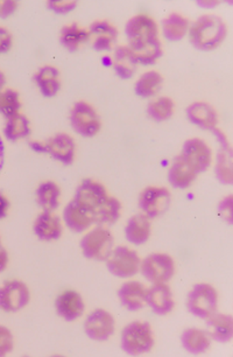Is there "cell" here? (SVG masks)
I'll use <instances>...</instances> for the list:
<instances>
[{"label": "cell", "mask_w": 233, "mask_h": 357, "mask_svg": "<svg viewBox=\"0 0 233 357\" xmlns=\"http://www.w3.org/2000/svg\"><path fill=\"white\" fill-rule=\"evenodd\" d=\"M129 38V50L136 60L144 65L158 61L162 54V45L159 38L158 24L148 15H138L129 19L126 25Z\"/></svg>", "instance_id": "1"}, {"label": "cell", "mask_w": 233, "mask_h": 357, "mask_svg": "<svg viewBox=\"0 0 233 357\" xmlns=\"http://www.w3.org/2000/svg\"><path fill=\"white\" fill-rule=\"evenodd\" d=\"M227 27L215 15H202L191 27V40L198 50H215L225 39Z\"/></svg>", "instance_id": "2"}, {"label": "cell", "mask_w": 233, "mask_h": 357, "mask_svg": "<svg viewBox=\"0 0 233 357\" xmlns=\"http://www.w3.org/2000/svg\"><path fill=\"white\" fill-rule=\"evenodd\" d=\"M154 343V333L147 322H131L122 329L120 346L131 356L150 353Z\"/></svg>", "instance_id": "3"}, {"label": "cell", "mask_w": 233, "mask_h": 357, "mask_svg": "<svg viewBox=\"0 0 233 357\" xmlns=\"http://www.w3.org/2000/svg\"><path fill=\"white\" fill-rule=\"evenodd\" d=\"M219 296L217 289L207 282H200L191 289L186 298V308L191 314L207 319L217 312Z\"/></svg>", "instance_id": "4"}, {"label": "cell", "mask_w": 233, "mask_h": 357, "mask_svg": "<svg viewBox=\"0 0 233 357\" xmlns=\"http://www.w3.org/2000/svg\"><path fill=\"white\" fill-rule=\"evenodd\" d=\"M31 301V291L25 282L10 279L0 285V311L17 313L27 307Z\"/></svg>", "instance_id": "5"}, {"label": "cell", "mask_w": 233, "mask_h": 357, "mask_svg": "<svg viewBox=\"0 0 233 357\" xmlns=\"http://www.w3.org/2000/svg\"><path fill=\"white\" fill-rule=\"evenodd\" d=\"M113 236L104 227H97L82 238L81 248L86 257L96 261H106L113 250Z\"/></svg>", "instance_id": "6"}, {"label": "cell", "mask_w": 233, "mask_h": 357, "mask_svg": "<svg viewBox=\"0 0 233 357\" xmlns=\"http://www.w3.org/2000/svg\"><path fill=\"white\" fill-rule=\"evenodd\" d=\"M72 129L79 136H96L101 130V118L96 109L86 102H77L70 111Z\"/></svg>", "instance_id": "7"}, {"label": "cell", "mask_w": 233, "mask_h": 357, "mask_svg": "<svg viewBox=\"0 0 233 357\" xmlns=\"http://www.w3.org/2000/svg\"><path fill=\"white\" fill-rule=\"evenodd\" d=\"M140 271L152 284L167 282L175 273V261L167 254H152L141 261Z\"/></svg>", "instance_id": "8"}, {"label": "cell", "mask_w": 233, "mask_h": 357, "mask_svg": "<svg viewBox=\"0 0 233 357\" xmlns=\"http://www.w3.org/2000/svg\"><path fill=\"white\" fill-rule=\"evenodd\" d=\"M108 268L119 278H131L140 271L141 259L136 251L127 247L115 248L109 256Z\"/></svg>", "instance_id": "9"}, {"label": "cell", "mask_w": 233, "mask_h": 357, "mask_svg": "<svg viewBox=\"0 0 233 357\" xmlns=\"http://www.w3.org/2000/svg\"><path fill=\"white\" fill-rule=\"evenodd\" d=\"M108 199V190L102 183L86 178L76 190L74 201L93 216Z\"/></svg>", "instance_id": "10"}, {"label": "cell", "mask_w": 233, "mask_h": 357, "mask_svg": "<svg viewBox=\"0 0 233 357\" xmlns=\"http://www.w3.org/2000/svg\"><path fill=\"white\" fill-rule=\"evenodd\" d=\"M115 331V317L103 308H97L86 317L84 332L90 339L103 342L110 339Z\"/></svg>", "instance_id": "11"}, {"label": "cell", "mask_w": 233, "mask_h": 357, "mask_svg": "<svg viewBox=\"0 0 233 357\" xmlns=\"http://www.w3.org/2000/svg\"><path fill=\"white\" fill-rule=\"evenodd\" d=\"M170 197V192L165 187H147L140 194V209L147 218H158L168 209Z\"/></svg>", "instance_id": "12"}, {"label": "cell", "mask_w": 233, "mask_h": 357, "mask_svg": "<svg viewBox=\"0 0 233 357\" xmlns=\"http://www.w3.org/2000/svg\"><path fill=\"white\" fill-rule=\"evenodd\" d=\"M147 291L143 282L129 280L119 287V301L129 311H141L147 306Z\"/></svg>", "instance_id": "13"}, {"label": "cell", "mask_w": 233, "mask_h": 357, "mask_svg": "<svg viewBox=\"0 0 233 357\" xmlns=\"http://www.w3.org/2000/svg\"><path fill=\"white\" fill-rule=\"evenodd\" d=\"M181 154L191 162V166L198 171V173L207 171L211 165V149L204 140L200 138L186 140Z\"/></svg>", "instance_id": "14"}, {"label": "cell", "mask_w": 233, "mask_h": 357, "mask_svg": "<svg viewBox=\"0 0 233 357\" xmlns=\"http://www.w3.org/2000/svg\"><path fill=\"white\" fill-rule=\"evenodd\" d=\"M56 312L65 321H75L82 317L86 304L79 293L74 289H67L58 296L55 301Z\"/></svg>", "instance_id": "15"}, {"label": "cell", "mask_w": 233, "mask_h": 357, "mask_svg": "<svg viewBox=\"0 0 233 357\" xmlns=\"http://www.w3.org/2000/svg\"><path fill=\"white\" fill-rule=\"evenodd\" d=\"M46 152L62 164H72L76 155L75 140L67 133H58L45 142Z\"/></svg>", "instance_id": "16"}, {"label": "cell", "mask_w": 233, "mask_h": 357, "mask_svg": "<svg viewBox=\"0 0 233 357\" xmlns=\"http://www.w3.org/2000/svg\"><path fill=\"white\" fill-rule=\"evenodd\" d=\"M147 305L158 315L172 313L175 307V301L172 289L167 285V282L153 284L151 289H148Z\"/></svg>", "instance_id": "17"}, {"label": "cell", "mask_w": 233, "mask_h": 357, "mask_svg": "<svg viewBox=\"0 0 233 357\" xmlns=\"http://www.w3.org/2000/svg\"><path fill=\"white\" fill-rule=\"evenodd\" d=\"M33 229L35 235L42 241L58 240L63 231L61 220L53 211H43L41 214L38 215Z\"/></svg>", "instance_id": "18"}, {"label": "cell", "mask_w": 233, "mask_h": 357, "mask_svg": "<svg viewBox=\"0 0 233 357\" xmlns=\"http://www.w3.org/2000/svg\"><path fill=\"white\" fill-rule=\"evenodd\" d=\"M90 39L95 48L101 52L111 50L118 36V31L108 20H97L90 26Z\"/></svg>", "instance_id": "19"}, {"label": "cell", "mask_w": 233, "mask_h": 357, "mask_svg": "<svg viewBox=\"0 0 233 357\" xmlns=\"http://www.w3.org/2000/svg\"><path fill=\"white\" fill-rule=\"evenodd\" d=\"M198 174V171L191 166V162L182 154H179L169 168L168 178L172 186L184 190L194 183Z\"/></svg>", "instance_id": "20"}, {"label": "cell", "mask_w": 233, "mask_h": 357, "mask_svg": "<svg viewBox=\"0 0 233 357\" xmlns=\"http://www.w3.org/2000/svg\"><path fill=\"white\" fill-rule=\"evenodd\" d=\"M212 131L220 144V151H219L217 165H216V174L223 183H231L233 180L232 152H231L229 140L222 131L217 129H214Z\"/></svg>", "instance_id": "21"}, {"label": "cell", "mask_w": 233, "mask_h": 357, "mask_svg": "<svg viewBox=\"0 0 233 357\" xmlns=\"http://www.w3.org/2000/svg\"><path fill=\"white\" fill-rule=\"evenodd\" d=\"M207 332L217 342H230L233 337V319L230 314L214 313L207 318Z\"/></svg>", "instance_id": "22"}, {"label": "cell", "mask_w": 233, "mask_h": 357, "mask_svg": "<svg viewBox=\"0 0 233 357\" xmlns=\"http://www.w3.org/2000/svg\"><path fill=\"white\" fill-rule=\"evenodd\" d=\"M151 218L144 214H136L129 218L126 225V238L129 243L143 245L151 237Z\"/></svg>", "instance_id": "23"}, {"label": "cell", "mask_w": 233, "mask_h": 357, "mask_svg": "<svg viewBox=\"0 0 233 357\" xmlns=\"http://www.w3.org/2000/svg\"><path fill=\"white\" fill-rule=\"evenodd\" d=\"M186 116L193 124L202 129L214 130L218 123V114L210 104L198 102L191 104L186 110Z\"/></svg>", "instance_id": "24"}, {"label": "cell", "mask_w": 233, "mask_h": 357, "mask_svg": "<svg viewBox=\"0 0 233 357\" xmlns=\"http://www.w3.org/2000/svg\"><path fill=\"white\" fill-rule=\"evenodd\" d=\"M182 346L188 353L194 354V355H201L208 351L211 346V337L209 335L207 331L203 329L188 328L182 333L181 336Z\"/></svg>", "instance_id": "25"}, {"label": "cell", "mask_w": 233, "mask_h": 357, "mask_svg": "<svg viewBox=\"0 0 233 357\" xmlns=\"http://www.w3.org/2000/svg\"><path fill=\"white\" fill-rule=\"evenodd\" d=\"M63 220L67 227L76 232L84 231L95 223L93 215L88 213L86 209H83L74 200L69 202L65 208Z\"/></svg>", "instance_id": "26"}, {"label": "cell", "mask_w": 233, "mask_h": 357, "mask_svg": "<svg viewBox=\"0 0 233 357\" xmlns=\"http://www.w3.org/2000/svg\"><path fill=\"white\" fill-rule=\"evenodd\" d=\"M36 86L43 96L53 97L61 89L60 72L53 66H45L34 76Z\"/></svg>", "instance_id": "27"}, {"label": "cell", "mask_w": 233, "mask_h": 357, "mask_svg": "<svg viewBox=\"0 0 233 357\" xmlns=\"http://www.w3.org/2000/svg\"><path fill=\"white\" fill-rule=\"evenodd\" d=\"M36 201L45 211H54L60 206L61 190L54 181H43L36 190Z\"/></svg>", "instance_id": "28"}, {"label": "cell", "mask_w": 233, "mask_h": 357, "mask_svg": "<svg viewBox=\"0 0 233 357\" xmlns=\"http://www.w3.org/2000/svg\"><path fill=\"white\" fill-rule=\"evenodd\" d=\"M112 63L115 67V72L122 79H129L136 73L138 61L133 55L132 52L127 46L117 47L113 54Z\"/></svg>", "instance_id": "29"}, {"label": "cell", "mask_w": 233, "mask_h": 357, "mask_svg": "<svg viewBox=\"0 0 233 357\" xmlns=\"http://www.w3.org/2000/svg\"><path fill=\"white\" fill-rule=\"evenodd\" d=\"M32 132V126L25 114H17L6 119L4 135L10 142L25 139Z\"/></svg>", "instance_id": "30"}, {"label": "cell", "mask_w": 233, "mask_h": 357, "mask_svg": "<svg viewBox=\"0 0 233 357\" xmlns=\"http://www.w3.org/2000/svg\"><path fill=\"white\" fill-rule=\"evenodd\" d=\"M163 33L167 39L177 41L184 38L188 29L189 22L184 15L179 13H172L163 20Z\"/></svg>", "instance_id": "31"}, {"label": "cell", "mask_w": 233, "mask_h": 357, "mask_svg": "<svg viewBox=\"0 0 233 357\" xmlns=\"http://www.w3.org/2000/svg\"><path fill=\"white\" fill-rule=\"evenodd\" d=\"M88 40H90L89 29H83L77 24H70L62 29L61 41L68 50H79Z\"/></svg>", "instance_id": "32"}, {"label": "cell", "mask_w": 233, "mask_h": 357, "mask_svg": "<svg viewBox=\"0 0 233 357\" xmlns=\"http://www.w3.org/2000/svg\"><path fill=\"white\" fill-rule=\"evenodd\" d=\"M162 76L158 72L151 70V72L145 73L144 75L141 76L136 84V91L139 96L153 97L160 91L162 86Z\"/></svg>", "instance_id": "33"}, {"label": "cell", "mask_w": 233, "mask_h": 357, "mask_svg": "<svg viewBox=\"0 0 233 357\" xmlns=\"http://www.w3.org/2000/svg\"><path fill=\"white\" fill-rule=\"evenodd\" d=\"M122 215V204L118 199L109 197L99 211L93 215V222L99 223V225H113L115 222L118 221Z\"/></svg>", "instance_id": "34"}, {"label": "cell", "mask_w": 233, "mask_h": 357, "mask_svg": "<svg viewBox=\"0 0 233 357\" xmlns=\"http://www.w3.org/2000/svg\"><path fill=\"white\" fill-rule=\"evenodd\" d=\"M22 110V100L18 91L10 88H4L0 91V114L6 119L20 114Z\"/></svg>", "instance_id": "35"}, {"label": "cell", "mask_w": 233, "mask_h": 357, "mask_svg": "<svg viewBox=\"0 0 233 357\" xmlns=\"http://www.w3.org/2000/svg\"><path fill=\"white\" fill-rule=\"evenodd\" d=\"M175 109V104L168 97H159L152 100L147 107L150 117L153 118L156 122H165L172 117Z\"/></svg>", "instance_id": "36"}, {"label": "cell", "mask_w": 233, "mask_h": 357, "mask_svg": "<svg viewBox=\"0 0 233 357\" xmlns=\"http://www.w3.org/2000/svg\"><path fill=\"white\" fill-rule=\"evenodd\" d=\"M15 348V337L6 326L0 325V357L11 354Z\"/></svg>", "instance_id": "37"}, {"label": "cell", "mask_w": 233, "mask_h": 357, "mask_svg": "<svg viewBox=\"0 0 233 357\" xmlns=\"http://www.w3.org/2000/svg\"><path fill=\"white\" fill-rule=\"evenodd\" d=\"M48 6L58 13H68L76 8V1L72 0H51Z\"/></svg>", "instance_id": "38"}, {"label": "cell", "mask_w": 233, "mask_h": 357, "mask_svg": "<svg viewBox=\"0 0 233 357\" xmlns=\"http://www.w3.org/2000/svg\"><path fill=\"white\" fill-rule=\"evenodd\" d=\"M13 45V38L11 33L5 27L0 26V54L6 53L11 50Z\"/></svg>", "instance_id": "39"}, {"label": "cell", "mask_w": 233, "mask_h": 357, "mask_svg": "<svg viewBox=\"0 0 233 357\" xmlns=\"http://www.w3.org/2000/svg\"><path fill=\"white\" fill-rule=\"evenodd\" d=\"M18 8L15 0H0V18H8Z\"/></svg>", "instance_id": "40"}, {"label": "cell", "mask_w": 233, "mask_h": 357, "mask_svg": "<svg viewBox=\"0 0 233 357\" xmlns=\"http://www.w3.org/2000/svg\"><path fill=\"white\" fill-rule=\"evenodd\" d=\"M219 211L223 218L227 222H231L232 218V199L231 197H227L222 201V204L219 206Z\"/></svg>", "instance_id": "41"}, {"label": "cell", "mask_w": 233, "mask_h": 357, "mask_svg": "<svg viewBox=\"0 0 233 357\" xmlns=\"http://www.w3.org/2000/svg\"><path fill=\"white\" fill-rule=\"evenodd\" d=\"M10 207L11 204L8 197L3 192H0V220H4L8 216Z\"/></svg>", "instance_id": "42"}, {"label": "cell", "mask_w": 233, "mask_h": 357, "mask_svg": "<svg viewBox=\"0 0 233 357\" xmlns=\"http://www.w3.org/2000/svg\"><path fill=\"white\" fill-rule=\"evenodd\" d=\"M10 257H8V251L0 244V272L5 271L8 268Z\"/></svg>", "instance_id": "43"}, {"label": "cell", "mask_w": 233, "mask_h": 357, "mask_svg": "<svg viewBox=\"0 0 233 357\" xmlns=\"http://www.w3.org/2000/svg\"><path fill=\"white\" fill-rule=\"evenodd\" d=\"M29 146L34 152L38 153H45L46 152V144L45 142H36V140H31L29 142Z\"/></svg>", "instance_id": "44"}, {"label": "cell", "mask_w": 233, "mask_h": 357, "mask_svg": "<svg viewBox=\"0 0 233 357\" xmlns=\"http://www.w3.org/2000/svg\"><path fill=\"white\" fill-rule=\"evenodd\" d=\"M5 162V145L4 142L1 139V137H0V172L3 169V166H4Z\"/></svg>", "instance_id": "45"}, {"label": "cell", "mask_w": 233, "mask_h": 357, "mask_svg": "<svg viewBox=\"0 0 233 357\" xmlns=\"http://www.w3.org/2000/svg\"><path fill=\"white\" fill-rule=\"evenodd\" d=\"M5 84H6V77H5L4 73L0 70V91L4 89Z\"/></svg>", "instance_id": "46"}, {"label": "cell", "mask_w": 233, "mask_h": 357, "mask_svg": "<svg viewBox=\"0 0 233 357\" xmlns=\"http://www.w3.org/2000/svg\"><path fill=\"white\" fill-rule=\"evenodd\" d=\"M0 244H1V240H0Z\"/></svg>", "instance_id": "47"}]
</instances>
